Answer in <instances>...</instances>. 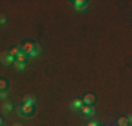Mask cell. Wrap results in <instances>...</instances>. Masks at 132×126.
<instances>
[{"label":"cell","instance_id":"cell-1","mask_svg":"<svg viewBox=\"0 0 132 126\" xmlns=\"http://www.w3.org/2000/svg\"><path fill=\"white\" fill-rule=\"evenodd\" d=\"M15 62V58L10 55V52H2L0 53V63L4 66H11Z\"/></svg>","mask_w":132,"mask_h":126},{"label":"cell","instance_id":"cell-2","mask_svg":"<svg viewBox=\"0 0 132 126\" xmlns=\"http://www.w3.org/2000/svg\"><path fill=\"white\" fill-rule=\"evenodd\" d=\"M73 7L76 8L77 11H86L89 4H87L86 0H75L73 2Z\"/></svg>","mask_w":132,"mask_h":126},{"label":"cell","instance_id":"cell-3","mask_svg":"<svg viewBox=\"0 0 132 126\" xmlns=\"http://www.w3.org/2000/svg\"><path fill=\"white\" fill-rule=\"evenodd\" d=\"M80 111H81V113H83L84 116H90V118L96 115V109H94L93 105H83Z\"/></svg>","mask_w":132,"mask_h":126},{"label":"cell","instance_id":"cell-4","mask_svg":"<svg viewBox=\"0 0 132 126\" xmlns=\"http://www.w3.org/2000/svg\"><path fill=\"white\" fill-rule=\"evenodd\" d=\"M81 106H83V101L79 100V98L73 100V101H72V104H70V109L73 112H79L81 109Z\"/></svg>","mask_w":132,"mask_h":126},{"label":"cell","instance_id":"cell-5","mask_svg":"<svg viewBox=\"0 0 132 126\" xmlns=\"http://www.w3.org/2000/svg\"><path fill=\"white\" fill-rule=\"evenodd\" d=\"M32 111H34V105H26V104H23L20 108V113H23L24 116H28Z\"/></svg>","mask_w":132,"mask_h":126},{"label":"cell","instance_id":"cell-6","mask_svg":"<svg viewBox=\"0 0 132 126\" xmlns=\"http://www.w3.org/2000/svg\"><path fill=\"white\" fill-rule=\"evenodd\" d=\"M35 102H37L35 95H31V94H27L23 98V104H26V105H34Z\"/></svg>","mask_w":132,"mask_h":126},{"label":"cell","instance_id":"cell-7","mask_svg":"<svg viewBox=\"0 0 132 126\" xmlns=\"http://www.w3.org/2000/svg\"><path fill=\"white\" fill-rule=\"evenodd\" d=\"M41 52H42V48H41V45H38V43H34V49L31 50L30 56H31V58H37V56L41 55Z\"/></svg>","mask_w":132,"mask_h":126},{"label":"cell","instance_id":"cell-8","mask_svg":"<svg viewBox=\"0 0 132 126\" xmlns=\"http://www.w3.org/2000/svg\"><path fill=\"white\" fill-rule=\"evenodd\" d=\"M81 101H83V104H86V105H93L94 101H96V97H94L93 94H86Z\"/></svg>","mask_w":132,"mask_h":126},{"label":"cell","instance_id":"cell-9","mask_svg":"<svg viewBox=\"0 0 132 126\" xmlns=\"http://www.w3.org/2000/svg\"><path fill=\"white\" fill-rule=\"evenodd\" d=\"M32 49H34V43H31V42H27V43H24V45L21 46V50H23L27 56H30V53H31Z\"/></svg>","mask_w":132,"mask_h":126},{"label":"cell","instance_id":"cell-10","mask_svg":"<svg viewBox=\"0 0 132 126\" xmlns=\"http://www.w3.org/2000/svg\"><path fill=\"white\" fill-rule=\"evenodd\" d=\"M11 109H13V104L10 102V101H6L3 102V113H9L11 112Z\"/></svg>","mask_w":132,"mask_h":126},{"label":"cell","instance_id":"cell-11","mask_svg":"<svg viewBox=\"0 0 132 126\" xmlns=\"http://www.w3.org/2000/svg\"><path fill=\"white\" fill-rule=\"evenodd\" d=\"M26 59H27V55L23 52V50H21V52L18 53L17 56H15V62H21V63H24V60H26Z\"/></svg>","mask_w":132,"mask_h":126},{"label":"cell","instance_id":"cell-12","mask_svg":"<svg viewBox=\"0 0 132 126\" xmlns=\"http://www.w3.org/2000/svg\"><path fill=\"white\" fill-rule=\"evenodd\" d=\"M13 65H14V67L17 69L18 71H23V70H26V63H21V62H14Z\"/></svg>","mask_w":132,"mask_h":126},{"label":"cell","instance_id":"cell-13","mask_svg":"<svg viewBox=\"0 0 132 126\" xmlns=\"http://www.w3.org/2000/svg\"><path fill=\"white\" fill-rule=\"evenodd\" d=\"M117 123H118V126H129V122H128L127 118H119Z\"/></svg>","mask_w":132,"mask_h":126},{"label":"cell","instance_id":"cell-14","mask_svg":"<svg viewBox=\"0 0 132 126\" xmlns=\"http://www.w3.org/2000/svg\"><path fill=\"white\" fill-rule=\"evenodd\" d=\"M20 52H21V46H15L14 49H11V50H10V55L13 56V58H15V56H17Z\"/></svg>","mask_w":132,"mask_h":126},{"label":"cell","instance_id":"cell-15","mask_svg":"<svg viewBox=\"0 0 132 126\" xmlns=\"http://www.w3.org/2000/svg\"><path fill=\"white\" fill-rule=\"evenodd\" d=\"M6 88H7L6 80H0V91H6Z\"/></svg>","mask_w":132,"mask_h":126},{"label":"cell","instance_id":"cell-16","mask_svg":"<svg viewBox=\"0 0 132 126\" xmlns=\"http://www.w3.org/2000/svg\"><path fill=\"white\" fill-rule=\"evenodd\" d=\"M7 97H9V93H6V91H0V98L7 100Z\"/></svg>","mask_w":132,"mask_h":126},{"label":"cell","instance_id":"cell-17","mask_svg":"<svg viewBox=\"0 0 132 126\" xmlns=\"http://www.w3.org/2000/svg\"><path fill=\"white\" fill-rule=\"evenodd\" d=\"M4 24H6V15L0 14V25H4Z\"/></svg>","mask_w":132,"mask_h":126},{"label":"cell","instance_id":"cell-18","mask_svg":"<svg viewBox=\"0 0 132 126\" xmlns=\"http://www.w3.org/2000/svg\"><path fill=\"white\" fill-rule=\"evenodd\" d=\"M87 126H98V122L97 121H90L89 123H87Z\"/></svg>","mask_w":132,"mask_h":126},{"label":"cell","instance_id":"cell-19","mask_svg":"<svg viewBox=\"0 0 132 126\" xmlns=\"http://www.w3.org/2000/svg\"><path fill=\"white\" fill-rule=\"evenodd\" d=\"M4 125V121H3V118H0V126H3Z\"/></svg>","mask_w":132,"mask_h":126},{"label":"cell","instance_id":"cell-20","mask_svg":"<svg viewBox=\"0 0 132 126\" xmlns=\"http://www.w3.org/2000/svg\"><path fill=\"white\" fill-rule=\"evenodd\" d=\"M14 126H23V125H21V123H15Z\"/></svg>","mask_w":132,"mask_h":126}]
</instances>
